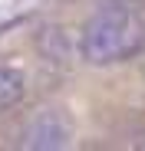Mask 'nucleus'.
<instances>
[{
  "label": "nucleus",
  "mask_w": 145,
  "mask_h": 151,
  "mask_svg": "<svg viewBox=\"0 0 145 151\" xmlns=\"http://www.w3.org/2000/svg\"><path fill=\"white\" fill-rule=\"evenodd\" d=\"M135 40H138V27L132 13L125 7H106L89 20L83 49L92 63H109V59L125 56L135 46Z\"/></svg>",
  "instance_id": "f257e3e1"
},
{
  "label": "nucleus",
  "mask_w": 145,
  "mask_h": 151,
  "mask_svg": "<svg viewBox=\"0 0 145 151\" xmlns=\"http://www.w3.org/2000/svg\"><path fill=\"white\" fill-rule=\"evenodd\" d=\"M66 141H69V125L56 112L40 115L27 128V148H63Z\"/></svg>",
  "instance_id": "f03ea898"
},
{
  "label": "nucleus",
  "mask_w": 145,
  "mask_h": 151,
  "mask_svg": "<svg viewBox=\"0 0 145 151\" xmlns=\"http://www.w3.org/2000/svg\"><path fill=\"white\" fill-rule=\"evenodd\" d=\"M23 95V79L13 69H0V105H10Z\"/></svg>",
  "instance_id": "7ed1b4c3"
}]
</instances>
